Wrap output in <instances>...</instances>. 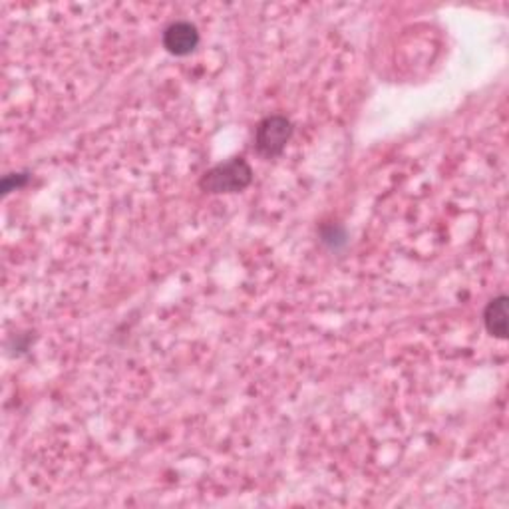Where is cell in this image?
Segmentation results:
<instances>
[{"label":"cell","instance_id":"cell-1","mask_svg":"<svg viewBox=\"0 0 509 509\" xmlns=\"http://www.w3.org/2000/svg\"><path fill=\"white\" fill-rule=\"evenodd\" d=\"M253 169L243 158H231L208 169L199 179V188L205 193H239L251 186Z\"/></svg>","mask_w":509,"mask_h":509},{"label":"cell","instance_id":"cell-2","mask_svg":"<svg viewBox=\"0 0 509 509\" xmlns=\"http://www.w3.org/2000/svg\"><path fill=\"white\" fill-rule=\"evenodd\" d=\"M292 136V124L285 116H269L259 122L255 132V149L265 159H273L285 151Z\"/></svg>","mask_w":509,"mask_h":509},{"label":"cell","instance_id":"cell-3","mask_svg":"<svg viewBox=\"0 0 509 509\" xmlns=\"http://www.w3.org/2000/svg\"><path fill=\"white\" fill-rule=\"evenodd\" d=\"M199 46V30L188 20H179L164 30V48L173 56H188Z\"/></svg>","mask_w":509,"mask_h":509},{"label":"cell","instance_id":"cell-4","mask_svg":"<svg viewBox=\"0 0 509 509\" xmlns=\"http://www.w3.org/2000/svg\"><path fill=\"white\" fill-rule=\"evenodd\" d=\"M507 309H509V299L505 295H500L487 302L484 310V324L485 331L492 334L494 339L505 341L507 339Z\"/></svg>","mask_w":509,"mask_h":509},{"label":"cell","instance_id":"cell-5","mask_svg":"<svg viewBox=\"0 0 509 509\" xmlns=\"http://www.w3.org/2000/svg\"><path fill=\"white\" fill-rule=\"evenodd\" d=\"M26 181H28L26 173H13V176H6L3 179V193H10L13 188H23Z\"/></svg>","mask_w":509,"mask_h":509}]
</instances>
